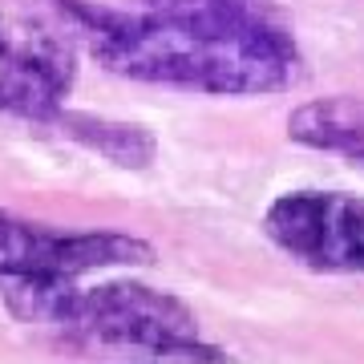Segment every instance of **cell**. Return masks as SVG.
<instances>
[{"instance_id": "1", "label": "cell", "mask_w": 364, "mask_h": 364, "mask_svg": "<svg viewBox=\"0 0 364 364\" xmlns=\"http://www.w3.org/2000/svg\"><path fill=\"white\" fill-rule=\"evenodd\" d=\"M69 33L117 77L210 97L284 93L304 53L272 0H53Z\"/></svg>"}, {"instance_id": "2", "label": "cell", "mask_w": 364, "mask_h": 364, "mask_svg": "<svg viewBox=\"0 0 364 364\" xmlns=\"http://www.w3.org/2000/svg\"><path fill=\"white\" fill-rule=\"evenodd\" d=\"M0 304L21 324L49 328L77 344L146 352L158 360L182 364H227V352L198 332V316L191 312V304L142 279L13 291V296H0Z\"/></svg>"}, {"instance_id": "3", "label": "cell", "mask_w": 364, "mask_h": 364, "mask_svg": "<svg viewBox=\"0 0 364 364\" xmlns=\"http://www.w3.org/2000/svg\"><path fill=\"white\" fill-rule=\"evenodd\" d=\"M154 259V243L130 231H61L0 207V296L69 287L85 275L150 267Z\"/></svg>"}, {"instance_id": "4", "label": "cell", "mask_w": 364, "mask_h": 364, "mask_svg": "<svg viewBox=\"0 0 364 364\" xmlns=\"http://www.w3.org/2000/svg\"><path fill=\"white\" fill-rule=\"evenodd\" d=\"M77 85L73 33L0 9V114L49 130Z\"/></svg>"}, {"instance_id": "5", "label": "cell", "mask_w": 364, "mask_h": 364, "mask_svg": "<svg viewBox=\"0 0 364 364\" xmlns=\"http://www.w3.org/2000/svg\"><path fill=\"white\" fill-rule=\"evenodd\" d=\"M263 235L320 275H364V198L344 191H287L263 210Z\"/></svg>"}, {"instance_id": "6", "label": "cell", "mask_w": 364, "mask_h": 364, "mask_svg": "<svg viewBox=\"0 0 364 364\" xmlns=\"http://www.w3.org/2000/svg\"><path fill=\"white\" fill-rule=\"evenodd\" d=\"M49 134L65 138V142L105 158L117 170H146L158 158V138L138 122H122V117L90 114V109H61L53 117Z\"/></svg>"}, {"instance_id": "7", "label": "cell", "mask_w": 364, "mask_h": 364, "mask_svg": "<svg viewBox=\"0 0 364 364\" xmlns=\"http://www.w3.org/2000/svg\"><path fill=\"white\" fill-rule=\"evenodd\" d=\"M287 138L320 154L348 158L352 166L364 170V97L332 93L296 105L287 117Z\"/></svg>"}]
</instances>
